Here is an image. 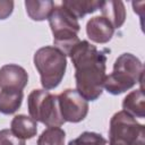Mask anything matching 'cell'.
Wrapping results in <instances>:
<instances>
[{
    "label": "cell",
    "instance_id": "8",
    "mask_svg": "<svg viewBox=\"0 0 145 145\" xmlns=\"http://www.w3.org/2000/svg\"><path fill=\"white\" fill-rule=\"evenodd\" d=\"M27 83L28 74L22 66L9 63L0 68V89L23 91Z\"/></svg>",
    "mask_w": 145,
    "mask_h": 145
},
{
    "label": "cell",
    "instance_id": "17",
    "mask_svg": "<svg viewBox=\"0 0 145 145\" xmlns=\"http://www.w3.org/2000/svg\"><path fill=\"white\" fill-rule=\"evenodd\" d=\"M106 139L99 133L84 131L77 138L71 139L68 145H105Z\"/></svg>",
    "mask_w": 145,
    "mask_h": 145
},
{
    "label": "cell",
    "instance_id": "15",
    "mask_svg": "<svg viewBox=\"0 0 145 145\" xmlns=\"http://www.w3.org/2000/svg\"><path fill=\"white\" fill-rule=\"evenodd\" d=\"M24 97L23 91L1 89L0 91V113L12 114L22 105Z\"/></svg>",
    "mask_w": 145,
    "mask_h": 145
},
{
    "label": "cell",
    "instance_id": "5",
    "mask_svg": "<svg viewBox=\"0 0 145 145\" xmlns=\"http://www.w3.org/2000/svg\"><path fill=\"white\" fill-rule=\"evenodd\" d=\"M29 117L46 127H60L65 123L61 117L58 95L46 89H33L27 97Z\"/></svg>",
    "mask_w": 145,
    "mask_h": 145
},
{
    "label": "cell",
    "instance_id": "2",
    "mask_svg": "<svg viewBox=\"0 0 145 145\" xmlns=\"http://www.w3.org/2000/svg\"><path fill=\"white\" fill-rule=\"evenodd\" d=\"M144 66L142 61L131 53L120 54L114 63L113 70L105 76L103 88L112 95H119L143 82Z\"/></svg>",
    "mask_w": 145,
    "mask_h": 145
},
{
    "label": "cell",
    "instance_id": "4",
    "mask_svg": "<svg viewBox=\"0 0 145 145\" xmlns=\"http://www.w3.org/2000/svg\"><path fill=\"white\" fill-rule=\"evenodd\" d=\"M33 61L40 74L43 89L58 87L66 72L67 57L54 46H43L34 53Z\"/></svg>",
    "mask_w": 145,
    "mask_h": 145
},
{
    "label": "cell",
    "instance_id": "9",
    "mask_svg": "<svg viewBox=\"0 0 145 145\" xmlns=\"http://www.w3.org/2000/svg\"><path fill=\"white\" fill-rule=\"evenodd\" d=\"M86 34L92 42L104 44L112 39L114 34V28L104 17L95 16L87 22Z\"/></svg>",
    "mask_w": 145,
    "mask_h": 145
},
{
    "label": "cell",
    "instance_id": "1",
    "mask_svg": "<svg viewBox=\"0 0 145 145\" xmlns=\"http://www.w3.org/2000/svg\"><path fill=\"white\" fill-rule=\"evenodd\" d=\"M108 50H97L86 40L79 41L69 56L75 67L76 91L86 101H96L103 93Z\"/></svg>",
    "mask_w": 145,
    "mask_h": 145
},
{
    "label": "cell",
    "instance_id": "11",
    "mask_svg": "<svg viewBox=\"0 0 145 145\" xmlns=\"http://www.w3.org/2000/svg\"><path fill=\"white\" fill-rule=\"evenodd\" d=\"M10 130L18 138L26 140L36 136L37 133V122L28 116L17 114L12 118L10 123Z\"/></svg>",
    "mask_w": 145,
    "mask_h": 145
},
{
    "label": "cell",
    "instance_id": "16",
    "mask_svg": "<svg viewBox=\"0 0 145 145\" xmlns=\"http://www.w3.org/2000/svg\"><path fill=\"white\" fill-rule=\"evenodd\" d=\"M66 133L60 127H48L37 138V145H65Z\"/></svg>",
    "mask_w": 145,
    "mask_h": 145
},
{
    "label": "cell",
    "instance_id": "6",
    "mask_svg": "<svg viewBox=\"0 0 145 145\" xmlns=\"http://www.w3.org/2000/svg\"><path fill=\"white\" fill-rule=\"evenodd\" d=\"M110 145H145V127L128 112H116L109 127Z\"/></svg>",
    "mask_w": 145,
    "mask_h": 145
},
{
    "label": "cell",
    "instance_id": "13",
    "mask_svg": "<svg viewBox=\"0 0 145 145\" xmlns=\"http://www.w3.org/2000/svg\"><path fill=\"white\" fill-rule=\"evenodd\" d=\"M102 0H63L62 6L67 8L77 19L83 18L87 14H93L101 8Z\"/></svg>",
    "mask_w": 145,
    "mask_h": 145
},
{
    "label": "cell",
    "instance_id": "14",
    "mask_svg": "<svg viewBox=\"0 0 145 145\" xmlns=\"http://www.w3.org/2000/svg\"><path fill=\"white\" fill-rule=\"evenodd\" d=\"M54 2L51 0H26L25 8L28 17L36 22H42L49 18Z\"/></svg>",
    "mask_w": 145,
    "mask_h": 145
},
{
    "label": "cell",
    "instance_id": "3",
    "mask_svg": "<svg viewBox=\"0 0 145 145\" xmlns=\"http://www.w3.org/2000/svg\"><path fill=\"white\" fill-rule=\"evenodd\" d=\"M48 19L53 34V46L66 57L69 56L74 46L80 41L77 35L80 29L78 19L62 5H54Z\"/></svg>",
    "mask_w": 145,
    "mask_h": 145
},
{
    "label": "cell",
    "instance_id": "12",
    "mask_svg": "<svg viewBox=\"0 0 145 145\" xmlns=\"http://www.w3.org/2000/svg\"><path fill=\"white\" fill-rule=\"evenodd\" d=\"M122 109L134 118L145 117V95L142 86L127 94L122 101Z\"/></svg>",
    "mask_w": 145,
    "mask_h": 145
},
{
    "label": "cell",
    "instance_id": "18",
    "mask_svg": "<svg viewBox=\"0 0 145 145\" xmlns=\"http://www.w3.org/2000/svg\"><path fill=\"white\" fill-rule=\"evenodd\" d=\"M0 145H25V140L15 136L10 129H1Z\"/></svg>",
    "mask_w": 145,
    "mask_h": 145
},
{
    "label": "cell",
    "instance_id": "10",
    "mask_svg": "<svg viewBox=\"0 0 145 145\" xmlns=\"http://www.w3.org/2000/svg\"><path fill=\"white\" fill-rule=\"evenodd\" d=\"M100 10H101L102 17H104L113 26L114 29L120 28L123 25L126 20V8L122 1L120 0L103 1Z\"/></svg>",
    "mask_w": 145,
    "mask_h": 145
},
{
    "label": "cell",
    "instance_id": "19",
    "mask_svg": "<svg viewBox=\"0 0 145 145\" xmlns=\"http://www.w3.org/2000/svg\"><path fill=\"white\" fill-rule=\"evenodd\" d=\"M14 11L12 0H0V20L7 19Z\"/></svg>",
    "mask_w": 145,
    "mask_h": 145
},
{
    "label": "cell",
    "instance_id": "7",
    "mask_svg": "<svg viewBox=\"0 0 145 145\" xmlns=\"http://www.w3.org/2000/svg\"><path fill=\"white\" fill-rule=\"evenodd\" d=\"M60 113L65 122L77 123L88 113V102L74 88H67L58 95Z\"/></svg>",
    "mask_w": 145,
    "mask_h": 145
}]
</instances>
